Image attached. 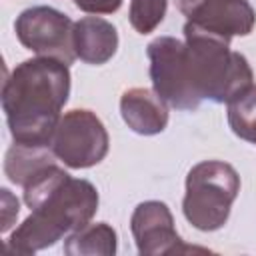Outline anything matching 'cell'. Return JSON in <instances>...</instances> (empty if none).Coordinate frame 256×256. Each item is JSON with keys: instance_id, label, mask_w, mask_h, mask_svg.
Here are the masks:
<instances>
[{"instance_id": "obj_1", "label": "cell", "mask_w": 256, "mask_h": 256, "mask_svg": "<svg viewBox=\"0 0 256 256\" xmlns=\"http://www.w3.org/2000/svg\"><path fill=\"white\" fill-rule=\"evenodd\" d=\"M24 188L30 216L8 236L6 252L34 254L86 226L98 210V190L54 162L36 170Z\"/></svg>"}, {"instance_id": "obj_2", "label": "cell", "mask_w": 256, "mask_h": 256, "mask_svg": "<svg viewBox=\"0 0 256 256\" xmlns=\"http://www.w3.org/2000/svg\"><path fill=\"white\" fill-rule=\"evenodd\" d=\"M68 94V64L44 56L20 62L2 84V108L12 140L24 146H50Z\"/></svg>"}, {"instance_id": "obj_3", "label": "cell", "mask_w": 256, "mask_h": 256, "mask_svg": "<svg viewBox=\"0 0 256 256\" xmlns=\"http://www.w3.org/2000/svg\"><path fill=\"white\" fill-rule=\"evenodd\" d=\"M186 70L198 100L228 104L250 86L254 74L244 54L230 50V40L192 22L184 24Z\"/></svg>"}, {"instance_id": "obj_4", "label": "cell", "mask_w": 256, "mask_h": 256, "mask_svg": "<svg viewBox=\"0 0 256 256\" xmlns=\"http://www.w3.org/2000/svg\"><path fill=\"white\" fill-rule=\"evenodd\" d=\"M240 192V176L228 162L204 160L190 168L182 200L184 218L202 232L222 228Z\"/></svg>"}, {"instance_id": "obj_5", "label": "cell", "mask_w": 256, "mask_h": 256, "mask_svg": "<svg viewBox=\"0 0 256 256\" xmlns=\"http://www.w3.org/2000/svg\"><path fill=\"white\" fill-rule=\"evenodd\" d=\"M108 144L110 140L102 120L90 110L76 108L60 118L50 148L68 168L80 170L100 164L108 154Z\"/></svg>"}, {"instance_id": "obj_6", "label": "cell", "mask_w": 256, "mask_h": 256, "mask_svg": "<svg viewBox=\"0 0 256 256\" xmlns=\"http://www.w3.org/2000/svg\"><path fill=\"white\" fill-rule=\"evenodd\" d=\"M20 44L38 56L54 58L64 64L76 60L74 22L50 6H34L20 12L14 22Z\"/></svg>"}, {"instance_id": "obj_7", "label": "cell", "mask_w": 256, "mask_h": 256, "mask_svg": "<svg viewBox=\"0 0 256 256\" xmlns=\"http://www.w3.org/2000/svg\"><path fill=\"white\" fill-rule=\"evenodd\" d=\"M146 54L150 60V78L156 94L172 108L196 110L200 100L194 94L188 78L184 42L172 36H160L148 44Z\"/></svg>"}, {"instance_id": "obj_8", "label": "cell", "mask_w": 256, "mask_h": 256, "mask_svg": "<svg viewBox=\"0 0 256 256\" xmlns=\"http://www.w3.org/2000/svg\"><path fill=\"white\" fill-rule=\"evenodd\" d=\"M130 230L142 256H164V254H186L206 252L204 248L188 246L182 242L174 228L170 208L158 200L140 202L130 218Z\"/></svg>"}, {"instance_id": "obj_9", "label": "cell", "mask_w": 256, "mask_h": 256, "mask_svg": "<svg viewBox=\"0 0 256 256\" xmlns=\"http://www.w3.org/2000/svg\"><path fill=\"white\" fill-rule=\"evenodd\" d=\"M186 22L228 40L248 36L254 28L256 14L248 0H176Z\"/></svg>"}, {"instance_id": "obj_10", "label": "cell", "mask_w": 256, "mask_h": 256, "mask_svg": "<svg viewBox=\"0 0 256 256\" xmlns=\"http://www.w3.org/2000/svg\"><path fill=\"white\" fill-rule=\"evenodd\" d=\"M120 114L128 128L142 136L160 134L168 124V104L150 88H130L120 98Z\"/></svg>"}, {"instance_id": "obj_11", "label": "cell", "mask_w": 256, "mask_h": 256, "mask_svg": "<svg viewBox=\"0 0 256 256\" xmlns=\"http://www.w3.org/2000/svg\"><path fill=\"white\" fill-rule=\"evenodd\" d=\"M118 50V32L100 16H84L74 22V52L86 64L100 66Z\"/></svg>"}, {"instance_id": "obj_12", "label": "cell", "mask_w": 256, "mask_h": 256, "mask_svg": "<svg viewBox=\"0 0 256 256\" xmlns=\"http://www.w3.org/2000/svg\"><path fill=\"white\" fill-rule=\"evenodd\" d=\"M64 252L68 256H112L116 254V230L106 222H88L80 230L68 234Z\"/></svg>"}, {"instance_id": "obj_13", "label": "cell", "mask_w": 256, "mask_h": 256, "mask_svg": "<svg viewBox=\"0 0 256 256\" xmlns=\"http://www.w3.org/2000/svg\"><path fill=\"white\" fill-rule=\"evenodd\" d=\"M54 158L56 156L50 146H24L14 142L6 152L4 172L10 178V182L24 186L36 170H40L46 164H52Z\"/></svg>"}, {"instance_id": "obj_14", "label": "cell", "mask_w": 256, "mask_h": 256, "mask_svg": "<svg viewBox=\"0 0 256 256\" xmlns=\"http://www.w3.org/2000/svg\"><path fill=\"white\" fill-rule=\"evenodd\" d=\"M228 124L238 138L256 146V86L228 102Z\"/></svg>"}, {"instance_id": "obj_15", "label": "cell", "mask_w": 256, "mask_h": 256, "mask_svg": "<svg viewBox=\"0 0 256 256\" xmlns=\"http://www.w3.org/2000/svg\"><path fill=\"white\" fill-rule=\"evenodd\" d=\"M168 0H130L128 20L138 34H150L166 16Z\"/></svg>"}, {"instance_id": "obj_16", "label": "cell", "mask_w": 256, "mask_h": 256, "mask_svg": "<svg viewBox=\"0 0 256 256\" xmlns=\"http://www.w3.org/2000/svg\"><path fill=\"white\" fill-rule=\"evenodd\" d=\"M74 4L88 14H112L122 6V0H74Z\"/></svg>"}, {"instance_id": "obj_17", "label": "cell", "mask_w": 256, "mask_h": 256, "mask_svg": "<svg viewBox=\"0 0 256 256\" xmlns=\"http://www.w3.org/2000/svg\"><path fill=\"white\" fill-rule=\"evenodd\" d=\"M18 212H20L18 200L10 194V190L2 188V232L10 230L12 222L18 218Z\"/></svg>"}]
</instances>
